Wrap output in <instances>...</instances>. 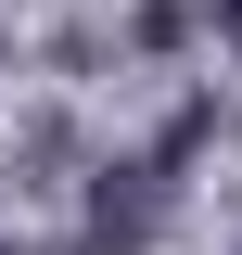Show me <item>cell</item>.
Listing matches in <instances>:
<instances>
[{"instance_id": "obj_1", "label": "cell", "mask_w": 242, "mask_h": 255, "mask_svg": "<svg viewBox=\"0 0 242 255\" xmlns=\"http://www.w3.org/2000/svg\"><path fill=\"white\" fill-rule=\"evenodd\" d=\"M0 255H13V243H0Z\"/></svg>"}]
</instances>
